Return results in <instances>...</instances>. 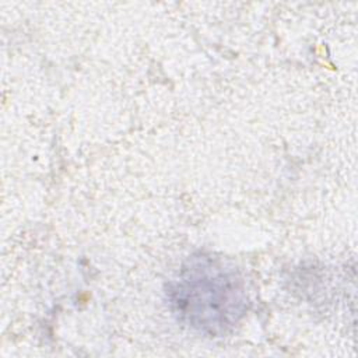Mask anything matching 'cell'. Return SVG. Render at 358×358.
Wrapping results in <instances>:
<instances>
[{
  "mask_svg": "<svg viewBox=\"0 0 358 358\" xmlns=\"http://www.w3.org/2000/svg\"><path fill=\"white\" fill-rule=\"evenodd\" d=\"M166 299L179 322L206 336L231 331L248 310L239 270L213 255L190 256L166 285Z\"/></svg>",
  "mask_w": 358,
  "mask_h": 358,
  "instance_id": "6da1fadb",
  "label": "cell"
}]
</instances>
